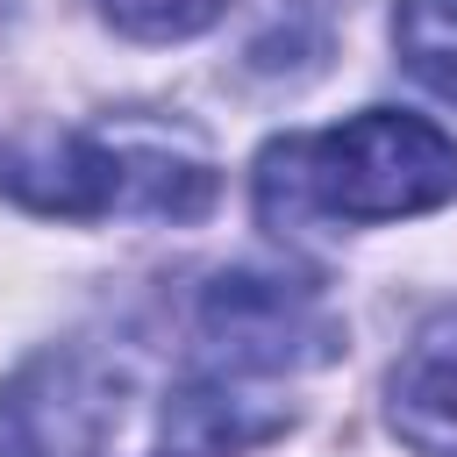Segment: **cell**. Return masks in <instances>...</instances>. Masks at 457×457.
<instances>
[{
	"instance_id": "obj_4",
	"label": "cell",
	"mask_w": 457,
	"mask_h": 457,
	"mask_svg": "<svg viewBox=\"0 0 457 457\" xmlns=\"http://www.w3.org/2000/svg\"><path fill=\"white\" fill-rule=\"evenodd\" d=\"M0 193L50 221H100L129 207V164L121 136H79V129H36L0 136Z\"/></svg>"
},
{
	"instance_id": "obj_1",
	"label": "cell",
	"mask_w": 457,
	"mask_h": 457,
	"mask_svg": "<svg viewBox=\"0 0 457 457\" xmlns=\"http://www.w3.org/2000/svg\"><path fill=\"white\" fill-rule=\"evenodd\" d=\"M457 200V136L421 114L364 107L343 129L264 143L257 157V221L307 228V221H400Z\"/></svg>"
},
{
	"instance_id": "obj_2",
	"label": "cell",
	"mask_w": 457,
	"mask_h": 457,
	"mask_svg": "<svg viewBox=\"0 0 457 457\" xmlns=\"http://www.w3.org/2000/svg\"><path fill=\"white\" fill-rule=\"evenodd\" d=\"M193 343L207 371L228 378H286V371H321L343 357V321L328 300L286 271H221L207 278L193 307Z\"/></svg>"
},
{
	"instance_id": "obj_3",
	"label": "cell",
	"mask_w": 457,
	"mask_h": 457,
	"mask_svg": "<svg viewBox=\"0 0 457 457\" xmlns=\"http://www.w3.org/2000/svg\"><path fill=\"white\" fill-rule=\"evenodd\" d=\"M129 378L86 350L50 343L0 378V457H100L121 428Z\"/></svg>"
},
{
	"instance_id": "obj_5",
	"label": "cell",
	"mask_w": 457,
	"mask_h": 457,
	"mask_svg": "<svg viewBox=\"0 0 457 457\" xmlns=\"http://www.w3.org/2000/svg\"><path fill=\"white\" fill-rule=\"evenodd\" d=\"M243 386H250V378L207 371V364H200L186 386H171L164 421H157L164 457H243V450L286 436L293 407H286V400H257V393H243Z\"/></svg>"
},
{
	"instance_id": "obj_8",
	"label": "cell",
	"mask_w": 457,
	"mask_h": 457,
	"mask_svg": "<svg viewBox=\"0 0 457 457\" xmlns=\"http://www.w3.org/2000/svg\"><path fill=\"white\" fill-rule=\"evenodd\" d=\"M228 0H100V14L136 43H186L221 21Z\"/></svg>"
},
{
	"instance_id": "obj_6",
	"label": "cell",
	"mask_w": 457,
	"mask_h": 457,
	"mask_svg": "<svg viewBox=\"0 0 457 457\" xmlns=\"http://www.w3.org/2000/svg\"><path fill=\"white\" fill-rule=\"evenodd\" d=\"M386 414L421 457H457V307L414 328L386 378Z\"/></svg>"
},
{
	"instance_id": "obj_7",
	"label": "cell",
	"mask_w": 457,
	"mask_h": 457,
	"mask_svg": "<svg viewBox=\"0 0 457 457\" xmlns=\"http://www.w3.org/2000/svg\"><path fill=\"white\" fill-rule=\"evenodd\" d=\"M393 50L436 100L457 107V0H400L393 7Z\"/></svg>"
}]
</instances>
